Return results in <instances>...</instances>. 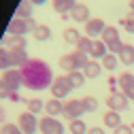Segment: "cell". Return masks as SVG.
Returning <instances> with one entry per match:
<instances>
[{"instance_id": "cell-16", "label": "cell", "mask_w": 134, "mask_h": 134, "mask_svg": "<svg viewBox=\"0 0 134 134\" xmlns=\"http://www.w3.org/2000/svg\"><path fill=\"white\" fill-rule=\"evenodd\" d=\"M4 45H9V51H17V49H26V36H11L7 34L4 38Z\"/></svg>"}, {"instance_id": "cell-10", "label": "cell", "mask_w": 134, "mask_h": 134, "mask_svg": "<svg viewBox=\"0 0 134 134\" xmlns=\"http://www.w3.org/2000/svg\"><path fill=\"white\" fill-rule=\"evenodd\" d=\"M17 126L21 128L24 134H34L38 130V119H36V115H32V113H21L19 119H17Z\"/></svg>"}, {"instance_id": "cell-8", "label": "cell", "mask_w": 134, "mask_h": 134, "mask_svg": "<svg viewBox=\"0 0 134 134\" xmlns=\"http://www.w3.org/2000/svg\"><path fill=\"white\" fill-rule=\"evenodd\" d=\"M85 113V107H83L81 100H68V102H64V111L62 115L64 117H68V119H81V115Z\"/></svg>"}, {"instance_id": "cell-35", "label": "cell", "mask_w": 134, "mask_h": 134, "mask_svg": "<svg viewBox=\"0 0 134 134\" xmlns=\"http://www.w3.org/2000/svg\"><path fill=\"white\" fill-rule=\"evenodd\" d=\"M9 100H11V102H21V96H19L17 92H11V94H9Z\"/></svg>"}, {"instance_id": "cell-14", "label": "cell", "mask_w": 134, "mask_h": 134, "mask_svg": "<svg viewBox=\"0 0 134 134\" xmlns=\"http://www.w3.org/2000/svg\"><path fill=\"white\" fill-rule=\"evenodd\" d=\"M70 19H75L77 24H87L92 17H90V9L85 7V4H77L75 7V11L70 13Z\"/></svg>"}, {"instance_id": "cell-1", "label": "cell", "mask_w": 134, "mask_h": 134, "mask_svg": "<svg viewBox=\"0 0 134 134\" xmlns=\"http://www.w3.org/2000/svg\"><path fill=\"white\" fill-rule=\"evenodd\" d=\"M19 70H21L24 85L28 90H32V92H43L47 87H51V83H53L51 68H49V64L43 62L41 58H30Z\"/></svg>"}, {"instance_id": "cell-27", "label": "cell", "mask_w": 134, "mask_h": 134, "mask_svg": "<svg viewBox=\"0 0 134 134\" xmlns=\"http://www.w3.org/2000/svg\"><path fill=\"white\" fill-rule=\"evenodd\" d=\"M26 107H28V113H32V115H36V113H41L43 111V100H38V98H32V100H28L26 102Z\"/></svg>"}, {"instance_id": "cell-18", "label": "cell", "mask_w": 134, "mask_h": 134, "mask_svg": "<svg viewBox=\"0 0 134 134\" xmlns=\"http://www.w3.org/2000/svg\"><path fill=\"white\" fill-rule=\"evenodd\" d=\"M45 111H47V115H49V117H55V115H60V113L64 111L62 100H58V98L47 100V102H45Z\"/></svg>"}, {"instance_id": "cell-33", "label": "cell", "mask_w": 134, "mask_h": 134, "mask_svg": "<svg viewBox=\"0 0 134 134\" xmlns=\"http://www.w3.org/2000/svg\"><path fill=\"white\" fill-rule=\"evenodd\" d=\"M113 134H134L132 132V126H128V124H121L119 128H115V132Z\"/></svg>"}, {"instance_id": "cell-5", "label": "cell", "mask_w": 134, "mask_h": 134, "mask_svg": "<svg viewBox=\"0 0 134 134\" xmlns=\"http://www.w3.org/2000/svg\"><path fill=\"white\" fill-rule=\"evenodd\" d=\"M51 96L53 98H58V100H62V98H66L70 92H72V85H70V81H68V77H58V79H53V83H51Z\"/></svg>"}, {"instance_id": "cell-13", "label": "cell", "mask_w": 134, "mask_h": 134, "mask_svg": "<svg viewBox=\"0 0 134 134\" xmlns=\"http://www.w3.org/2000/svg\"><path fill=\"white\" fill-rule=\"evenodd\" d=\"M77 7V0H53V11L58 15H70Z\"/></svg>"}, {"instance_id": "cell-31", "label": "cell", "mask_w": 134, "mask_h": 134, "mask_svg": "<svg viewBox=\"0 0 134 134\" xmlns=\"http://www.w3.org/2000/svg\"><path fill=\"white\" fill-rule=\"evenodd\" d=\"M81 102H83V107H85V113H94V111L98 109V100H96L94 96H85Z\"/></svg>"}, {"instance_id": "cell-24", "label": "cell", "mask_w": 134, "mask_h": 134, "mask_svg": "<svg viewBox=\"0 0 134 134\" xmlns=\"http://www.w3.org/2000/svg\"><path fill=\"white\" fill-rule=\"evenodd\" d=\"M119 26H121L126 32L134 34V11H128L126 17H121V19H119Z\"/></svg>"}, {"instance_id": "cell-20", "label": "cell", "mask_w": 134, "mask_h": 134, "mask_svg": "<svg viewBox=\"0 0 134 134\" xmlns=\"http://www.w3.org/2000/svg\"><path fill=\"white\" fill-rule=\"evenodd\" d=\"M32 36H34L36 41H49L51 38V28H49L47 24H38L34 30H32Z\"/></svg>"}, {"instance_id": "cell-19", "label": "cell", "mask_w": 134, "mask_h": 134, "mask_svg": "<svg viewBox=\"0 0 134 134\" xmlns=\"http://www.w3.org/2000/svg\"><path fill=\"white\" fill-rule=\"evenodd\" d=\"M100 70H102V64L96 60H90L85 64V68H83V75H85V79H96L100 75Z\"/></svg>"}, {"instance_id": "cell-29", "label": "cell", "mask_w": 134, "mask_h": 134, "mask_svg": "<svg viewBox=\"0 0 134 134\" xmlns=\"http://www.w3.org/2000/svg\"><path fill=\"white\" fill-rule=\"evenodd\" d=\"M68 130H70L72 134H87V126L83 124L81 119H72L70 126H68Z\"/></svg>"}, {"instance_id": "cell-34", "label": "cell", "mask_w": 134, "mask_h": 134, "mask_svg": "<svg viewBox=\"0 0 134 134\" xmlns=\"http://www.w3.org/2000/svg\"><path fill=\"white\" fill-rule=\"evenodd\" d=\"M9 94H11V90L4 85V83H0V98H9Z\"/></svg>"}, {"instance_id": "cell-26", "label": "cell", "mask_w": 134, "mask_h": 134, "mask_svg": "<svg viewBox=\"0 0 134 134\" xmlns=\"http://www.w3.org/2000/svg\"><path fill=\"white\" fill-rule=\"evenodd\" d=\"M9 66H11V51L0 47V70H9Z\"/></svg>"}, {"instance_id": "cell-6", "label": "cell", "mask_w": 134, "mask_h": 134, "mask_svg": "<svg viewBox=\"0 0 134 134\" xmlns=\"http://www.w3.org/2000/svg\"><path fill=\"white\" fill-rule=\"evenodd\" d=\"M38 130L43 134H64L66 128L62 126L60 119H55V117H43V119H38Z\"/></svg>"}, {"instance_id": "cell-25", "label": "cell", "mask_w": 134, "mask_h": 134, "mask_svg": "<svg viewBox=\"0 0 134 134\" xmlns=\"http://www.w3.org/2000/svg\"><path fill=\"white\" fill-rule=\"evenodd\" d=\"M62 36H64V41L68 43V45H77V41L81 38V34L77 32V28H66Z\"/></svg>"}, {"instance_id": "cell-2", "label": "cell", "mask_w": 134, "mask_h": 134, "mask_svg": "<svg viewBox=\"0 0 134 134\" xmlns=\"http://www.w3.org/2000/svg\"><path fill=\"white\" fill-rule=\"evenodd\" d=\"M90 60H92V58H90L87 53H81V51H77V49H75L72 53H66V55L60 58V68L66 70V75H68V72H72V70L85 68V64H87Z\"/></svg>"}, {"instance_id": "cell-11", "label": "cell", "mask_w": 134, "mask_h": 134, "mask_svg": "<svg viewBox=\"0 0 134 134\" xmlns=\"http://www.w3.org/2000/svg\"><path fill=\"white\" fill-rule=\"evenodd\" d=\"M104 28H107L104 19H100V17H94V19H90V21L85 24V36H90V38H96V36H102V32H104Z\"/></svg>"}, {"instance_id": "cell-37", "label": "cell", "mask_w": 134, "mask_h": 134, "mask_svg": "<svg viewBox=\"0 0 134 134\" xmlns=\"http://www.w3.org/2000/svg\"><path fill=\"white\" fill-rule=\"evenodd\" d=\"M30 2H32V4H45L47 0H30Z\"/></svg>"}, {"instance_id": "cell-4", "label": "cell", "mask_w": 134, "mask_h": 134, "mask_svg": "<svg viewBox=\"0 0 134 134\" xmlns=\"http://www.w3.org/2000/svg\"><path fill=\"white\" fill-rule=\"evenodd\" d=\"M102 41H104V45H107V49H109L111 53H119L121 47H124V43L119 41V32H117V28H113V26H107L104 28Z\"/></svg>"}, {"instance_id": "cell-7", "label": "cell", "mask_w": 134, "mask_h": 134, "mask_svg": "<svg viewBox=\"0 0 134 134\" xmlns=\"http://www.w3.org/2000/svg\"><path fill=\"white\" fill-rule=\"evenodd\" d=\"M128 104H130V98H128L124 92H111V96L107 98V107H109L111 111H117V113L126 111Z\"/></svg>"}, {"instance_id": "cell-15", "label": "cell", "mask_w": 134, "mask_h": 134, "mask_svg": "<svg viewBox=\"0 0 134 134\" xmlns=\"http://www.w3.org/2000/svg\"><path fill=\"white\" fill-rule=\"evenodd\" d=\"M117 58H119L121 64L132 66V64H134V45H126V43H124V47H121V51L117 53Z\"/></svg>"}, {"instance_id": "cell-28", "label": "cell", "mask_w": 134, "mask_h": 134, "mask_svg": "<svg viewBox=\"0 0 134 134\" xmlns=\"http://www.w3.org/2000/svg\"><path fill=\"white\" fill-rule=\"evenodd\" d=\"M92 41L94 38H90V36H81L79 41H77V51H81V53H90V47H92Z\"/></svg>"}, {"instance_id": "cell-17", "label": "cell", "mask_w": 134, "mask_h": 134, "mask_svg": "<svg viewBox=\"0 0 134 134\" xmlns=\"http://www.w3.org/2000/svg\"><path fill=\"white\" fill-rule=\"evenodd\" d=\"M102 121H104L107 128L115 130V128L121 126V117H119V113H117V111H111V109H109V113H104V117H102Z\"/></svg>"}, {"instance_id": "cell-36", "label": "cell", "mask_w": 134, "mask_h": 134, "mask_svg": "<svg viewBox=\"0 0 134 134\" xmlns=\"http://www.w3.org/2000/svg\"><path fill=\"white\" fill-rule=\"evenodd\" d=\"M87 134H104V130L98 128V126H94V128H87Z\"/></svg>"}, {"instance_id": "cell-3", "label": "cell", "mask_w": 134, "mask_h": 134, "mask_svg": "<svg viewBox=\"0 0 134 134\" xmlns=\"http://www.w3.org/2000/svg\"><path fill=\"white\" fill-rule=\"evenodd\" d=\"M36 26H38V24L32 21V17H30V19L13 17V19L9 21V26H7V34H11V36H26L28 32H32Z\"/></svg>"}, {"instance_id": "cell-22", "label": "cell", "mask_w": 134, "mask_h": 134, "mask_svg": "<svg viewBox=\"0 0 134 134\" xmlns=\"http://www.w3.org/2000/svg\"><path fill=\"white\" fill-rule=\"evenodd\" d=\"M28 53H26V49H17V51H11V66H21L28 62Z\"/></svg>"}, {"instance_id": "cell-23", "label": "cell", "mask_w": 134, "mask_h": 134, "mask_svg": "<svg viewBox=\"0 0 134 134\" xmlns=\"http://www.w3.org/2000/svg\"><path fill=\"white\" fill-rule=\"evenodd\" d=\"M66 77H68V81H70L72 90H77V87H83V83H85V75H83L81 70H72V72H68Z\"/></svg>"}, {"instance_id": "cell-21", "label": "cell", "mask_w": 134, "mask_h": 134, "mask_svg": "<svg viewBox=\"0 0 134 134\" xmlns=\"http://www.w3.org/2000/svg\"><path fill=\"white\" fill-rule=\"evenodd\" d=\"M32 4L30 0H21L19 2V7H17V11H15V17H21V19H30L32 17Z\"/></svg>"}, {"instance_id": "cell-38", "label": "cell", "mask_w": 134, "mask_h": 134, "mask_svg": "<svg viewBox=\"0 0 134 134\" xmlns=\"http://www.w3.org/2000/svg\"><path fill=\"white\" fill-rule=\"evenodd\" d=\"M0 124H4V111L0 109Z\"/></svg>"}, {"instance_id": "cell-32", "label": "cell", "mask_w": 134, "mask_h": 134, "mask_svg": "<svg viewBox=\"0 0 134 134\" xmlns=\"http://www.w3.org/2000/svg\"><path fill=\"white\" fill-rule=\"evenodd\" d=\"M0 134H24V132H21V128L17 124H2Z\"/></svg>"}, {"instance_id": "cell-9", "label": "cell", "mask_w": 134, "mask_h": 134, "mask_svg": "<svg viewBox=\"0 0 134 134\" xmlns=\"http://www.w3.org/2000/svg\"><path fill=\"white\" fill-rule=\"evenodd\" d=\"M2 83L11 90V92H17L21 85H24V81H21V70L17 68H11V70H4L2 75Z\"/></svg>"}, {"instance_id": "cell-12", "label": "cell", "mask_w": 134, "mask_h": 134, "mask_svg": "<svg viewBox=\"0 0 134 134\" xmlns=\"http://www.w3.org/2000/svg\"><path fill=\"white\" fill-rule=\"evenodd\" d=\"M109 53V49H107V45H104V41H98V38H94L92 41V47H90V58L92 60H102L104 55Z\"/></svg>"}, {"instance_id": "cell-30", "label": "cell", "mask_w": 134, "mask_h": 134, "mask_svg": "<svg viewBox=\"0 0 134 134\" xmlns=\"http://www.w3.org/2000/svg\"><path fill=\"white\" fill-rule=\"evenodd\" d=\"M117 64H119V60L115 58V53H107V55L102 58V66H104L107 70H115Z\"/></svg>"}, {"instance_id": "cell-39", "label": "cell", "mask_w": 134, "mask_h": 134, "mask_svg": "<svg viewBox=\"0 0 134 134\" xmlns=\"http://www.w3.org/2000/svg\"><path fill=\"white\" fill-rule=\"evenodd\" d=\"M130 9H132V11H134V0H130Z\"/></svg>"}, {"instance_id": "cell-40", "label": "cell", "mask_w": 134, "mask_h": 134, "mask_svg": "<svg viewBox=\"0 0 134 134\" xmlns=\"http://www.w3.org/2000/svg\"><path fill=\"white\" fill-rule=\"evenodd\" d=\"M0 83H2V77H0Z\"/></svg>"}]
</instances>
